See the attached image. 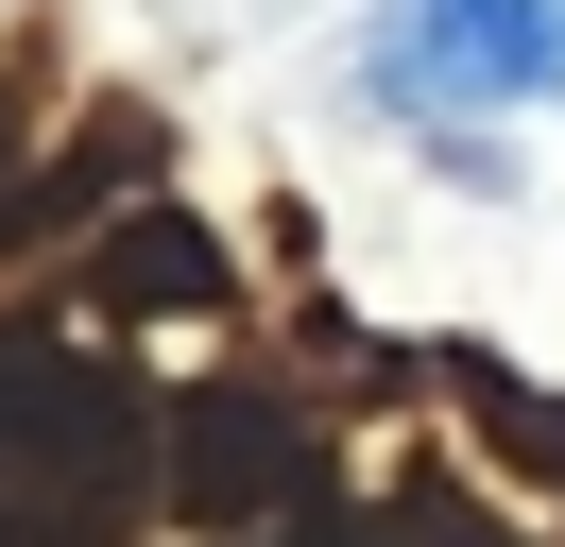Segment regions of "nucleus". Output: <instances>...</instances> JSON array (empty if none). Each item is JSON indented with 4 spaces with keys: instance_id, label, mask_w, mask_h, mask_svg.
I'll use <instances>...</instances> for the list:
<instances>
[{
    "instance_id": "1",
    "label": "nucleus",
    "mask_w": 565,
    "mask_h": 547,
    "mask_svg": "<svg viewBox=\"0 0 565 547\" xmlns=\"http://www.w3.org/2000/svg\"><path fill=\"white\" fill-rule=\"evenodd\" d=\"M377 68L412 103H446V120L548 103L565 86V0H394V18H377Z\"/></svg>"
}]
</instances>
